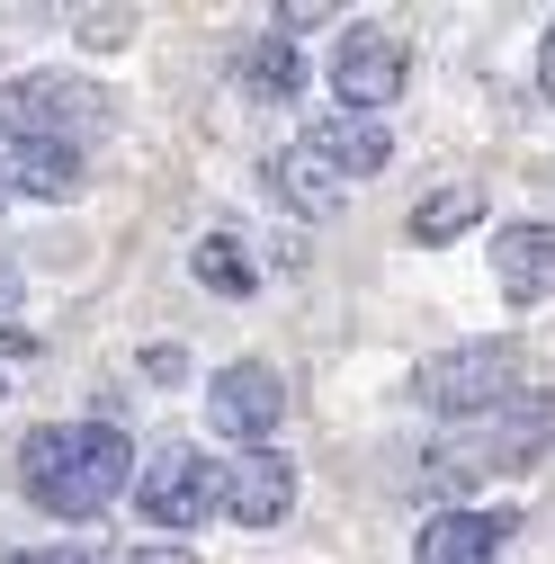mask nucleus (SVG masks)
I'll use <instances>...</instances> for the list:
<instances>
[{"mask_svg":"<svg viewBox=\"0 0 555 564\" xmlns=\"http://www.w3.org/2000/svg\"><path fill=\"white\" fill-rule=\"evenodd\" d=\"M466 225H483V188L475 180H457V188H431L422 206L403 216V234H412V251H448Z\"/></svg>","mask_w":555,"mask_h":564,"instance_id":"4468645a","label":"nucleus"},{"mask_svg":"<svg viewBox=\"0 0 555 564\" xmlns=\"http://www.w3.org/2000/svg\"><path fill=\"white\" fill-rule=\"evenodd\" d=\"M305 144H314L340 180H377V171L394 162V126H385V117H359V108H323Z\"/></svg>","mask_w":555,"mask_h":564,"instance_id":"1a4fd4ad","label":"nucleus"},{"mask_svg":"<svg viewBox=\"0 0 555 564\" xmlns=\"http://www.w3.org/2000/svg\"><path fill=\"white\" fill-rule=\"evenodd\" d=\"M537 99H555V28L537 36Z\"/></svg>","mask_w":555,"mask_h":564,"instance_id":"412c9836","label":"nucleus"},{"mask_svg":"<svg viewBox=\"0 0 555 564\" xmlns=\"http://www.w3.org/2000/svg\"><path fill=\"white\" fill-rule=\"evenodd\" d=\"M134 19H81V45H126Z\"/></svg>","mask_w":555,"mask_h":564,"instance_id":"6ab92c4d","label":"nucleus"},{"mask_svg":"<svg viewBox=\"0 0 555 564\" xmlns=\"http://www.w3.org/2000/svg\"><path fill=\"white\" fill-rule=\"evenodd\" d=\"M0 197H10V188H0Z\"/></svg>","mask_w":555,"mask_h":564,"instance_id":"b1692460","label":"nucleus"},{"mask_svg":"<svg viewBox=\"0 0 555 564\" xmlns=\"http://www.w3.org/2000/svg\"><path fill=\"white\" fill-rule=\"evenodd\" d=\"M493 475H529L537 457H555V386H529L511 412L483 421V448H475Z\"/></svg>","mask_w":555,"mask_h":564,"instance_id":"6e6552de","label":"nucleus"},{"mask_svg":"<svg viewBox=\"0 0 555 564\" xmlns=\"http://www.w3.org/2000/svg\"><path fill=\"white\" fill-rule=\"evenodd\" d=\"M134 440L117 421H45L19 440V492L54 520H99L117 492H134Z\"/></svg>","mask_w":555,"mask_h":564,"instance_id":"f257e3e1","label":"nucleus"},{"mask_svg":"<svg viewBox=\"0 0 555 564\" xmlns=\"http://www.w3.org/2000/svg\"><path fill=\"white\" fill-rule=\"evenodd\" d=\"M403 73H412V45L377 19H350L331 36V99L340 108H359V117H385L403 99Z\"/></svg>","mask_w":555,"mask_h":564,"instance_id":"39448f33","label":"nucleus"},{"mask_svg":"<svg viewBox=\"0 0 555 564\" xmlns=\"http://www.w3.org/2000/svg\"><path fill=\"white\" fill-rule=\"evenodd\" d=\"M457 564H502V546H475V555H457Z\"/></svg>","mask_w":555,"mask_h":564,"instance_id":"5701e85b","label":"nucleus"},{"mask_svg":"<svg viewBox=\"0 0 555 564\" xmlns=\"http://www.w3.org/2000/svg\"><path fill=\"white\" fill-rule=\"evenodd\" d=\"M134 511H144L162 538H179L197 520H225V466L197 457V448H162V457H144V475H134Z\"/></svg>","mask_w":555,"mask_h":564,"instance_id":"20e7f679","label":"nucleus"},{"mask_svg":"<svg viewBox=\"0 0 555 564\" xmlns=\"http://www.w3.org/2000/svg\"><path fill=\"white\" fill-rule=\"evenodd\" d=\"M81 180H90V153L81 144H10V162H0V188L28 197V206L81 197Z\"/></svg>","mask_w":555,"mask_h":564,"instance_id":"9b49d317","label":"nucleus"},{"mask_svg":"<svg viewBox=\"0 0 555 564\" xmlns=\"http://www.w3.org/2000/svg\"><path fill=\"white\" fill-rule=\"evenodd\" d=\"M412 394H422L439 421H493V412H511L529 394V359L511 340H457V349H439V359H422Z\"/></svg>","mask_w":555,"mask_h":564,"instance_id":"f03ea898","label":"nucleus"},{"mask_svg":"<svg viewBox=\"0 0 555 564\" xmlns=\"http://www.w3.org/2000/svg\"><path fill=\"white\" fill-rule=\"evenodd\" d=\"M10 296H19V260H0V314H10Z\"/></svg>","mask_w":555,"mask_h":564,"instance_id":"4be33fe9","label":"nucleus"},{"mask_svg":"<svg viewBox=\"0 0 555 564\" xmlns=\"http://www.w3.org/2000/svg\"><path fill=\"white\" fill-rule=\"evenodd\" d=\"M134 368H144V386H179V377H188V349H179V340H153Z\"/></svg>","mask_w":555,"mask_h":564,"instance_id":"dca6fc26","label":"nucleus"},{"mask_svg":"<svg viewBox=\"0 0 555 564\" xmlns=\"http://www.w3.org/2000/svg\"><path fill=\"white\" fill-rule=\"evenodd\" d=\"M233 82H242V99H260V108H287L296 90H305V45L296 36H251L242 45V63H233Z\"/></svg>","mask_w":555,"mask_h":564,"instance_id":"ddd939ff","label":"nucleus"},{"mask_svg":"<svg viewBox=\"0 0 555 564\" xmlns=\"http://www.w3.org/2000/svg\"><path fill=\"white\" fill-rule=\"evenodd\" d=\"M206 421H216V440H233V448H269L278 421H287V377H278L269 359L216 368V386H206Z\"/></svg>","mask_w":555,"mask_h":564,"instance_id":"423d86ee","label":"nucleus"},{"mask_svg":"<svg viewBox=\"0 0 555 564\" xmlns=\"http://www.w3.org/2000/svg\"><path fill=\"white\" fill-rule=\"evenodd\" d=\"M269 188L287 197L305 225H331V216H340V197H350V180H340L314 144H278V153H269Z\"/></svg>","mask_w":555,"mask_h":564,"instance_id":"f8f14e48","label":"nucleus"},{"mask_svg":"<svg viewBox=\"0 0 555 564\" xmlns=\"http://www.w3.org/2000/svg\"><path fill=\"white\" fill-rule=\"evenodd\" d=\"M126 564H197L179 538H144V546H126Z\"/></svg>","mask_w":555,"mask_h":564,"instance_id":"f3484780","label":"nucleus"},{"mask_svg":"<svg viewBox=\"0 0 555 564\" xmlns=\"http://www.w3.org/2000/svg\"><path fill=\"white\" fill-rule=\"evenodd\" d=\"M0 564H90V555H73V546H28V555H0Z\"/></svg>","mask_w":555,"mask_h":564,"instance_id":"aec40b11","label":"nucleus"},{"mask_svg":"<svg viewBox=\"0 0 555 564\" xmlns=\"http://www.w3.org/2000/svg\"><path fill=\"white\" fill-rule=\"evenodd\" d=\"M188 269H197L206 296H251V288H260V260H251L233 234H206V242L188 251Z\"/></svg>","mask_w":555,"mask_h":564,"instance_id":"2eb2a0df","label":"nucleus"},{"mask_svg":"<svg viewBox=\"0 0 555 564\" xmlns=\"http://www.w3.org/2000/svg\"><path fill=\"white\" fill-rule=\"evenodd\" d=\"M99 126H108L99 82L63 73V63H36V73L0 82V134H10V144H90Z\"/></svg>","mask_w":555,"mask_h":564,"instance_id":"7ed1b4c3","label":"nucleus"},{"mask_svg":"<svg viewBox=\"0 0 555 564\" xmlns=\"http://www.w3.org/2000/svg\"><path fill=\"white\" fill-rule=\"evenodd\" d=\"M493 288L529 314L555 296V225H502L493 234Z\"/></svg>","mask_w":555,"mask_h":564,"instance_id":"9d476101","label":"nucleus"},{"mask_svg":"<svg viewBox=\"0 0 555 564\" xmlns=\"http://www.w3.org/2000/svg\"><path fill=\"white\" fill-rule=\"evenodd\" d=\"M296 511V457L287 448H233L225 457V520L233 529H278Z\"/></svg>","mask_w":555,"mask_h":564,"instance_id":"0eeeda50","label":"nucleus"},{"mask_svg":"<svg viewBox=\"0 0 555 564\" xmlns=\"http://www.w3.org/2000/svg\"><path fill=\"white\" fill-rule=\"evenodd\" d=\"M314 28H323V10H305V0H287V10H278V36H296V45H305Z\"/></svg>","mask_w":555,"mask_h":564,"instance_id":"a211bd4d","label":"nucleus"}]
</instances>
